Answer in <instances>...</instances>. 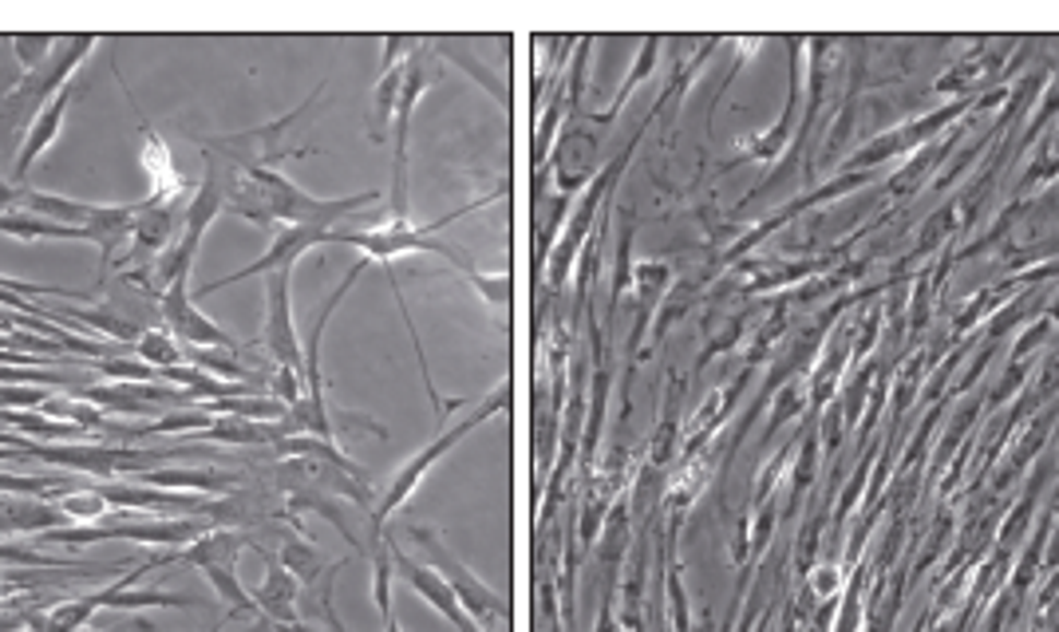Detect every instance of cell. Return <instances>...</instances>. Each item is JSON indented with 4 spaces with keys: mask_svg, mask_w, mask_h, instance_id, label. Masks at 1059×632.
Returning <instances> with one entry per match:
<instances>
[{
    "mask_svg": "<svg viewBox=\"0 0 1059 632\" xmlns=\"http://www.w3.org/2000/svg\"><path fill=\"white\" fill-rule=\"evenodd\" d=\"M241 546H246V538H241V534H229V529H206L202 538L187 541L182 550H175V561H182V565H194V570H210V565H229V570H234V561H238Z\"/></svg>",
    "mask_w": 1059,
    "mask_h": 632,
    "instance_id": "15",
    "label": "cell"
},
{
    "mask_svg": "<svg viewBox=\"0 0 1059 632\" xmlns=\"http://www.w3.org/2000/svg\"><path fill=\"white\" fill-rule=\"evenodd\" d=\"M75 92H80V80L68 83V87H63V92L56 95L52 104H44L40 115H36V119L28 123V135H24L21 155H16V166H12V182H16V187L24 182V175H28L32 166L40 163L44 151H48V146L56 143V135H60V127H63V115H68V107H72Z\"/></svg>",
    "mask_w": 1059,
    "mask_h": 632,
    "instance_id": "12",
    "label": "cell"
},
{
    "mask_svg": "<svg viewBox=\"0 0 1059 632\" xmlns=\"http://www.w3.org/2000/svg\"><path fill=\"white\" fill-rule=\"evenodd\" d=\"M289 277L293 270H277L265 277V348L277 363H289L305 372V344L293 329V305H289Z\"/></svg>",
    "mask_w": 1059,
    "mask_h": 632,
    "instance_id": "9",
    "label": "cell"
},
{
    "mask_svg": "<svg viewBox=\"0 0 1059 632\" xmlns=\"http://www.w3.org/2000/svg\"><path fill=\"white\" fill-rule=\"evenodd\" d=\"M214 424V412L206 404L194 407H178V412H167L163 419H151L146 427H135L127 439H143V436H175V431H206Z\"/></svg>",
    "mask_w": 1059,
    "mask_h": 632,
    "instance_id": "23",
    "label": "cell"
},
{
    "mask_svg": "<svg viewBox=\"0 0 1059 632\" xmlns=\"http://www.w3.org/2000/svg\"><path fill=\"white\" fill-rule=\"evenodd\" d=\"M388 550H392L395 573H400V577H404L407 585H412V589H416L419 597H424V601L431 605V609H439V612H443L447 621L455 624L459 632H483V629H478V621H475V617H471V612L463 609V605H459L455 589H451V585H447V581L439 577V573L431 570V565H419V561L404 558V550H400V546H395V541H388Z\"/></svg>",
    "mask_w": 1059,
    "mask_h": 632,
    "instance_id": "10",
    "label": "cell"
},
{
    "mask_svg": "<svg viewBox=\"0 0 1059 632\" xmlns=\"http://www.w3.org/2000/svg\"><path fill=\"white\" fill-rule=\"evenodd\" d=\"M668 265H656V261H644V265H636V273H633V281L641 285V293L644 297H656V293H665V285H668Z\"/></svg>",
    "mask_w": 1059,
    "mask_h": 632,
    "instance_id": "36",
    "label": "cell"
},
{
    "mask_svg": "<svg viewBox=\"0 0 1059 632\" xmlns=\"http://www.w3.org/2000/svg\"><path fill=\"white\" fill-rule=\"evenodd\" d=\"M95 44H99L95 36H72V40L56 44L52 60L44 63V68H36L32 75H24L21 87L0 104V135L16 131L24 119L32 123V119L40 115L44 104H52L56 95L75 80V72L87 63V56L95 52Z\"/></svg>",
    "mask_w": 1059,
    "mask_h": 632,
    "instance_id": "3",
    "label": "cell"
},
{
    "mask_svg": "<svg viewBox=\"0 0 1059 632\" xmlns=\"http://www.w3.org/2000/svg\"><path fill=\"white\" fill-rule=\"evenodd\" d=\"M439 83V63L427 60V40L404 63V92L395 104L392 119V175H388V206H392V226H412V194H407V146H412V115H416L424 92Z\"/></svg>",
    "mask_w": 1059,
    "mask_h": 632,
    "instance_id": "2",
    "label": "cell"
},
{
    "mask_svg": "<svg viewBox=\"0 0 1059 632\" xmlns=\"http://www.w3.org/2000/svg\"><path fill=\"white\" fill-rule=\"evenodd\" d=\"M447 261H451V265H455V270L463 273V277H467L478 293H483V301H487L490 309H495V312L510 309V273H483L475 261L463 258L459 249H451V258H447Z\"/></svg>",
    "mask_w": 1059,
    "mask_h": 632,
    "instance_id": "20",
    "label": "cell"
},
{
    "mask_svg": "<svg viewBox=\"0 0 1059 632\" xmlns=\"http://www.w3.org/2000/svg\"><path fill=\"white\" fill-rule=\"evenodd\" d=\"M277 632H317L309 621H293V624H277Z\"/></svg>",
    "mask_w": 1059,
    "mask_h": 632,
    "instance_id": "40",
    "label": "cell"
},
{
    "mask_svg": "<svg viewBox=\"0 0 1059 632\" xmlns=\"http://www.w3.org/2000/svg\"><path fill=\"white\" fill-rule=\"evenodd\" d=\"M135 356L143 363H151L155 372H170L187 363V348L178 344V336L170 329H143V336L135 341Z\"/></svg>",
    "mask_w": 1059,
    "mask_h": 632,
    "instance_id": "19",
    "label": "cell"
},
{
    "mask_svg": "<svg viewBox=\"0 0 1059 632\" xmlns=\"http://www.w3.org/2000/svg\"><path fill=\"white\" fill-rule=\"evenodd\" d=\"M400 92H404V63H400V68H392V72H380V80H376V87H372V115H376L372 143H380V139L392 131Z\"/></svg>",
    "mask_w": 1059,
    "mask_h": 632,
    "instance_id": "22",
    "label": "cell"
},
{
    "mask_svg": "<svg viewBox=\"0 0 1059 632\" xmlns=\"http://www.w3.org/2000/svg\"><path fill=\"white\" fill-rule=\"evenodd\" d=\"M52 502H56V510H60L63 518L75 522V526H95V522L111 510V502H107V498L99 494L95 487H68L63 494H56Z\"/></svg>",
    "mask_w": 1059,
    "mask_h": 632,
    "instance_id": "21",
    "label": "cell"
},
{
    "mask_svg": "<svg viewBox=\"0 0 1059 632\" xmlns=\"http://www.w3.org/2000/svg\"><path fill=\"white\" fill-rule=\"evenodd\" d=\"M24 589V581H16V577H0V601H9V597H16V593Z\"/></svg>",
    "mask_w": 1059,
    "mask_h": 632,
    "instance_id": "39",
    "label": "cell"
},
{
    "mask_svg": "<svg viewBox=\"0 0 1059 632\" xmlns=\"http://www.w3.org/2000/svg\"><path fill=\"white\" fill-rule=\"evenodd\" d=\"M0 234L16 241H84V229L80 226H60V222L36 218L28 210L0 214Z\"/></svg>",
    "mask_w": 1059,
    "mask_h": 632,
    "instance_id": "17",
    "label": "cell"
},
{
    "mask_svg": "<svg viewBox=\"0 0 1059 632\" xmlns=\"http://www.w3.org/2000/svg\"><path fill=\"white\" fill-rule=\"evenodd\" d=\"M329 238H333V229H324V226H285V229H277V234H273V246L265 249L258 261H250L246 270L226 273V277L202 285V289L194 293V301H198V297H210L214 289L238 285V281H246V277H270V273H277V270H293V265H297L309 249L329 246Z\"/></svg>",
    "mask_w": 1059,
    "mask_h": 632,
    "instance_id": "7",
    "label": "cell"
},
{
    "mask_svg": "<svg viewBox=\"0 0 1059 632\" xmlns=\"http://www.w3.org/2000/svg\"><path fill=\"white\" fill-rule=\"evenodd\" d=\"M507 404H510V384H502V392H490V395H487V404L478 407V412L471 415V419H463V424H459V427H451V431H443V436H439L436 443H427L424 451H419V455L412 458V463H404V467L395 470L392 482H388V490H384V498H380V506L372 510V546H376V541H384V526H388V518H392L395 510L404 506L407 498L416 494V487L427 478V470L436 467L439 458H443L447 451H451V446L459 443V439H467L478 424H487L490 415L499 412V407H507Z\"/></svg>",
    "mask_w": 1059,
    "mask_h": 632,
    "instance_id": "4",
    "label": "cell"
},
{
    "mask_svg": "<svg viewBox=\"0 0 1059 632\" xmlns=\"http://www.w3.org/2000/svg\"><path fill=\"white\" fill-rule=\"evenodd\" d=\"M270 387H273V400H281L285 407L301 404V400H305V380H301V372H297V368H289V363H277V372H273Z\"/></svg>",
    "mask_w": 1059,
    "mask_h": 632,
    "instance_id": "33",
    "label": "cell"
},
{
    "mask_svg": "<svg viewBox=\"0 0 1059 632\" xmlns=\"http://www.w3.org/2000/svg\"><path fill=\"white\" fill-rule=\"evenodd\" d=\"M277 561L293 573V577L301 581V585H312V581H317V573H321V558H317V550H312L305 538H297V534L281 541Z\"/></svg>",
    "mask_w": 1059,
    "mask_h": 632,
    "instance_id": "27",
    "label": "cell"
},
{
    "mask_svg": "<svg viewBox=\"0 0 1059 632\" xmlns=\"http://www.w3.org/2000/svg\"><path fill=\"white\" fill-rule=\"evenodd\" d=\"M202 439H222V443H277L273 424H250V419H234L222 415L202 431Z\"/></svg>",
    "mask_w": 1059,
    "mask_h": 632,
    "instance_id": "24",
    "label": "cell"
},
{
    "mask_svg": "<svg viewBox=\"0 0 1059 632\" xmlns=\"http://www.w3.org/2000/svg\"><path fill=\"white\" fill-rule=\"evenodd\" d=\"M143 202H127V206H95V214L84 226V241H92L99 249V281L107 277V270L115 265V253H123L131 246V229L135 218L143 214Z\"/></svg>",
    "mask_w": 1059,
    "mask_h": 632,
    "instance_id": "11",
    "label": "cell"
},
{
    "mask_svg": "<svg viewBox=\"0 0 1059 632\" xmlns=\"http://www.w3.org/2000/svg\"><path fill=\"white\" fill-rule=\"evenodd\" d=\"M407 534H412V541H416L419 550L427 553V565H431V570H436L439 577H443L447 585L455 589L459 605H463V609H467L478 624H490L495 617H499V612H507L499 605V593L490 589L487 581H478L475 573H471L467 565H463V561L455 558V553L447 550L443 538H439V529H431V526H412Z\"/></svg>",
    "mask_w": 1059,
    "mask_h": 632,
    "instance_id": "6",
    "label": "cell"
},
{
    "mask_svg": "<svg viewBox=\"0 0 1059 632\" xmlns=\"http://www.w3.org/2000/svg\"><path fill=\"white\" fill-rule=\"evenodd\" d=\"M24 68L21 60H16V52H12V36H0V104L9 99L16 87L24 83Z\"/></svg>",
    "mask_w": 1059,
    "mask_h": 632,
    "instance_id": "32",
    "label": "cell"
},
{
    "mask_svg": "<svg viewBox=\"0 0 1059 632\" xmlns=\"http://www.w3.org/2000/svg\"><path fill=\"white\" fill-rule=\"evenodd\" d=\"M656 52H661V44H656V40H644L641 56H636V68H633V75H629V80L621 83V92H617L614 107H609V111L602 115V123H609V119H614V115L621 111V107H624V99H629V95H633V87H636V83H644V80H649V72H653V60H656Z\"/></svg>",
    "mask_w": 1059,
    "mask_h": 632,
    "instance_id": "31",
    "label": "cell"
},
{
    "mask_svg": "<svg viewBox=\"0 0 1059 632\" xmlns=\"http://www.w3.org/2000/svg\"><path fill=\"white\" fill-rule=\"evenodd\" d=\"M187 360L194 363L198 372L214 375V380H226V384H246V380H258L253 372H246L238 360H234V353H222V348H198V353H187Z\"/></svg>",
    "mask_w": 1059,
    "mask_h": 632,
    "instance_id": "26",
    "label": "cell"
},
{
    "mask_svg": "<svg viewBox=\"0 0 1059 632\" xmlns=\"http://www.w3.org/2000/svg\"><path fill=\"white\" fill-rule=\"evenodd\" d=\"M187 285H190V281H175V285L158 297V312H163L167 329L178 336V344H190V348H222V353H238V348H241L238 336H229V332L218 329L210 317H202V312H198V305H194V293H190Z\"/></svg>",
    "mask_w": 1059,
    "mask_h": 632,
    "instance_id": "8",
    "label": "cell"
},
{
    "mask_svg": "<svg viewBox=\"0 0 1059 632\" xmlns=\"http://www.w3.org/2000/svg\"><path fill=\"white\" fill-rule=\"evenodd\" d=\"M202 577L214 585V593H218L222 601L238 612V617H253V612H258V605H253V593L241 585L238 573L229 570V565H210V570H202Z\"/></svg>",
    "mask_w": 1059,
    "mask_h": 632,
    "instance_id": "25",
    "label": "cell"
},
{
    "mask_svg": "<svg viewBox=\"0 0 1059 632\" xmlns=\"http://www.w3.org/2000/svg\"><path fill=\"white\" fill-rule=\"evenodd\" d=\"M392 573H395V561H392V550H388V541H376L372 546V601L376 609H380V617H395L392 609Z\"/></svg>",
    "mask_w": 1059,
    "mask_h": 632,
    "instance_id": "28",
    "label": "cell"
},
{
    "mask_svg": "<svg viewBox=\"0 0 1059 632\" xmlns=\"http://www.w3.org/2000/svg\"><path fill=\"white\" fill-rule=\"evenodd\" d=\"M265 561H270V573H265V581H261L258 589H253V605H258V612H265V621L273 624H293V621H305L301 609H297V597H301V581L293 577L281 561H273L270 553H265Z\"/></svg>",
    "mask_w": 1059,
    "mask_h": 632,
    "instance_id": "13",
    "label": "cell"
},
{
    "mask_svg": "<svg viewBox=\"0 0 1059 632\" xmlns=\"http://www.w3.org/2000/svg\"><path fill=\"white\" fill-rule=\"evenodd\" d=\"M21 198H24V187H16V182H0V214L21 210Z\"/></svg>",
    "mask_w": 1059,
    "mask_h": 632,
    "instance_id": "37",
    "label": "cell"
},
{
    "mask_svg": "<svg viewBox=\"0 0 1059 632\" xmlns=\"http://www.w3.org/2000/svg\"><path fill=\"white\" fill-rule=\"evenodd\" d=\"M24 455H36L44 463H56L63 470L75 475H95V478H115V475H139L151 470L158 458H167V451H143V446H115V443H21Z\"/></svg>",
    "mask_w": 1059,
    "mask_h": 632,
    "instance_id": "5",
    "label": "cell"
},
{
    "mask_svg": "<svg viewBox=\"0 0 1059 632\" xmlns=\"http://www.w3.org/2000/svg\"><path fill=\"white\" fill-rule=\"evenodd\" d=\"M1056 146H1059V139H1056Z\"/></svg>",
    "mask_w": 1059,
    "mask_h": 632,
    "instance_id": "43",
    "label": "cell"
},
{
    "mask_svg": "<svg viewBox=\"0 0 1059 632\" xmlns=\"http://www.w3.org/2000/svg\"><path fill=\"white\" fill-rule=\"evenodd\" d=\"M21 210H28V214H36V218L60 222V226H80V229H84L87 218L95 214L92 202H75V198L48 194V190H32V187H24Z\"/></svg>",
    "mask_w": 1059,
    "mask_h": 632,
    "instance_id": "16",
    "label": "cell"
},
{
    "mask_svg": "<svg viewBox=\"0 0 1059 632\" xmlns=\"http://www.w3.org/2000/svg\"><path fill=\"white\" fill-rule=\"evenodd\" d=\"M139 482L155 490H206V494H226V490H238L241 478L229 475V470H139Z\"/></svg>",
    "mask_w": 1059,
    "mask_h": 632,
    "instance_id": "14",
    "label": "cell"
},
{
    "mask_svg": "<svg viewBox=\"0 0 1059 632\" xmlns=\"http://www.w3.org/2000/svg\"><path fill=\"white\" fill-rule=\"evenodd\" d=\"M902 151H905V143H902V131H890V135L873 139L870 146H862V151H858V155H854V166H873V163H882V158L902 155Z\"/></svg>",
    "mask_w": 1059,
    "mask_h": 632,
    "instance_id": "34",
    "label": "cell"
},
{
    "mask_svg": "<svg viewBox=\"0 0 1059 632\" xmlns=\"http://www.w3.org/2000/svg\"><path fill=\"white\" fill-rule=\"evenodd\" d=\"M241 175L253 178V187L261 190V198H265V206H270L273 222H277L281 229L285 226H324V229H336V222H353L356 210L360 206H372V202H380V190H360V194H348V198H317L309 194V190H301L293 178H285L277 170V166H258V170H241Z\"/></svg>",
    "mask_w": 1059,
    "mask_h": 632,
    "instance_id": "1",
    "label": "cell"
},
{
    "mask_svg": "<svg viewBox=\"0 0 1059 632\" xmlns=\"http://www.w3.org/2000/svg\"><path fill=\"white\" fill-rule=\"evenodd\" d=\"M289 510H293V514H305V510H309V514H321L329 526L341 529V538H348V546H353V550H360V541H356L353 526H348L341 502H336L333 494H324V490H317V487H297V490H289Z\"/></svg>",
    "mask_w": 1059,
    "mask_h": 632,
    "instance_id": "18",
    "label": "cell"
},
{
    "mask_svg": "<svg viewBox=\"0 0 1059 632\" xmlns=\"http://www.w3.org/2000/svg\"><path fill=\"white\" fill-rule=\"evenodd\" d=\"M56 36H12V52H16V60H21L24 72H36V68H44V63L52 60L56 52Z\"/></svg>",
    "mask_w": 1059,
    "mask_h": 632,
    "instance_id": "30",
    "label": "cell"
},
{
    "mask_svg": "<svg viewBox=\"0 0 1059 632\" xmlns=\"http://www.w3.org/2000/svg\"><path fill=\"white\" fill-rule=\"evenodd\" d=\"M834 589H838V570H834V565H822V570L814 573V593H819V597H831Z\"/></svg>",
    "mask_w": 1059,
    "mask_h": 632,
    "instance_id": "38",
    "label": "cell"
},
{
    "mask_svg": "<svg viewBox=\"0 0 1059 632\" xmlns=\"http://www.w3.org/2000/svg\"><path fill=\"white\" fill-rule=\"evenodd\" d=\"M384 632H404V629H400V617H388V621H384Z\"/></svg>",
    "mask_w": 1059,
    "mask_h": 632,
    "instance_id": "41",
    "label": "cell"
},
{
    "mask_svg": "<svg viewBox=\"0 0 1059 632\" xmlns=\"http://www.w3.org/2000/svg\"><path fill=\"white\" fill-rule=\"evenodd\" d=\"M431 48H439V52H443L447 60H455L459 68H463V72H471L478 83H483V87H490V95H495V99H507V87H502V83L495 80V75H490L487 68H483V63L475 60V56L463 52V48H459L455 40H431Z\"/></svg>",
    "mask_w": 1059,
    "mask_h": 632,
    "instance_id": "29",
    "label": "cell"
},
{
    "mask_svg": "<svg viewBox=\"0 0 1059 632\" xmlns=\"http://www.w3.org/2000/svg\"><path fill=\"white\" fill-rule=\"evenodd\" d=\"M419 44L424 40H416V36H388L380 48H384V56H380V68L384 72H392V68H400V63H407V56L416 52Z\"/></svg>",
    "mask_w": 1059,
    "mask_h": 632,
    "instance_id": "35",
    "label": "cell"
},
{
    "mask_svg": "<svg viewBox=\"0 0 1059 632\" xmlns=\"http://www.w3.org/2000/svg\"><path fill=\"white\" fill-rule=\"evenodd\" d=\"M1059 558V534H1056V550H1051V561H1056Z\"/></svg>",
    "mask_w": 1059,
    "mask_h": 632,
    "instance_id": "42",
    "label": "cell"
}]
</instances>
